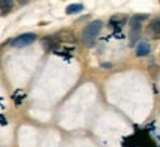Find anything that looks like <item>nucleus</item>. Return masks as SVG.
I'll use <instances>...</instances> for the list:
<instances>
[{
	"instance_id": "nucleus-5",
	"label": "nucleus",
	"mask_w": 160,
	"mask_h": 147,
	"mask_svg": "<svg viewBox=\"0 0 160 147\" xmlns=\"http://www.w3.org/2000/svg\"><path fill=\"white\" fill-rule=\"evenodd\" d=\"M57 36H49V37H45V39H42V46L45 48V51H51V49H55V46H57Z\"/></svg>"
},
{
	"instance_id": "nucleus-6",
	"label": "nucleus",
	"mask_w": 160,
	"mask_h": 147,
	"mask_svg": "<svg viewBox=\"0 0 160 147\" xmlns=\"http://www.w3.org/2000/svg\"><path fill=\"white\" fill-rule=\"evenodd\" d=\"M126 21H128V15L126 13H114V15L110 17V23L113 24V25H122Z\"/></svg>"
},
{
	"instance_id": "nucleus-8",
	"label": "nucleus",
	"mask_w": 160,
	"mask_h": 147,
	"mask_svg": "<svg viewBox=\"0 0 160 147\" xmlns=\"http://www.w3.org/2000/svg\"><path fill=\"white\" fill-rule=\"evenodd\" d=\"M0 9H2V15L5 17L13 9V2L12 0H0Z\"/></svg>"
},
{
	"instance_id": "nucleus-9",
	"label": "nucleus",
	"mask_w": 160,
	"mask_h": 147,
	"mask_svg": "<svg viewBox=\"0 0 160 147\" xmlns=\"http://www.w3.org/2000/svg\"><path fill=\"white\" fill-rule=\"evenodd\" d=\"M83 11V5H79V3H74V5H68L67 9H65V13L67 15H73V13H77V12Z\"/></svg>"
},
{
	"instance_id": "nucleus-3",
	"label": "nucleus",
	"mask_w": 160,
	"mask_h": 147,
	"mask_svg": "<svg viewBox=\"0 0 160 147\" xmlns=\"http://www.w3.org/2000/svg\"><path fill=\"white\" fill-rule=\"evenodd\" d=\"M57 39L62 43H74L76 42V36L71 30H61L57 33Z\"/></svg>"
},
{
	"instance_id": "nucleus-10",
	"label": "nucleus",
	"mask_w": 160,
	"mask_h": 147,
	"mask_svg": "<svg viewBox=\"0 0 160 147\" xmlns=\"http://www.w3.org/2000/svg\"><path fill=\"white\" fill-rule=\"evenodd\" d=\"M17 2H18V3H19V5H27V2H28V0H17Z\"/></svg>"
},
{
	"instance_id": "nucleus-4",
	"label": "nucleus",
	"mask_w": 160,
	"mask_h": 147,
	"mask_svg": "<svg viewBox=\"0 0 160 147\" xmlns=\"http://www.w3.org/2000/svg\"><path fill=\"white\" fill-rule=\"evenodd\" d=\"M147 31L154 39H160V18H154V19L150 21L148 27H147Z\"/></svg>"
},
{
	"instance_id": "nucleus-1",
	"label": "nucleus",
	"mask_w": 160,
	"mask_h": 147,
	"mask_svg": "<svg viewBox=\"0 0 160 147\" xmlns=\"http://www.w3.org/2000/svg\"><path fill=\"white\" fill-rule=\"evenodd\" d=\"M101 29H102V21L101 19H95V21L88 24L83 29V31H82V42H83V45L88 46V48L93 46Z\"/></svg>"
},
{
	"instance_id": "nucleus-7",
	"label": "nucleus",
	"mask_w": 160,
	"mask_h": 147,
	"mask_svg": "<svg viewBox=\"0 0 160 147\" xmlns=\"http://www.w3.org/2000/svg\"><path fill=\"white\" fill-rule=\"evenodd\" d=\"M150 54V45L147 42H141L137 46V57H147Z\"/></svg>"
},
{
	"instance_id": "nucleus-2",
	"label": "nucleus",
	"mask_w": 160,
	"mask_h": 147,
	"mask_svg": "<svg viewBox=\"0 0 160 147\" xmlns=\"http://www.w3.org/2000/svg\"><path fill=\"white\" fill-rule=\"evenodd\" d=\"M36 39H37V36L34 33H25V34H21V36H18L15 39L12 40V48H27L30 46L31 43H34Z\"/></svg>"
}]
</instances>
